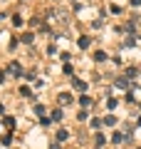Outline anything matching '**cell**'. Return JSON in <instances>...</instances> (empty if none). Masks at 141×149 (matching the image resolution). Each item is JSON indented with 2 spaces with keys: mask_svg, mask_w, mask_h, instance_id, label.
I'll return each mask as SVG.
<instances>
[{
  "mask_svg": "<svg viewBox=\"0 0 141 149\" xmlns=\"http://www.w3.org/2000/svg\"><path fill=\"white\" fill-rule=\"evenodd\" d=\"M12 25L20 27V25H22V17H20V15H12Z\"/></svg>",
  "mask_w": 141,
  "mask_h": 149,
  "instance_id": "21",
  "label": "cell"
},
{
  "mask_svg": "<svg viewBox=\"0 0 141 149\" xmlns=\"http://www.w3.org/2000/svg\"><path fill=\"white\" fill-rule=\"evenodd\" d=\"M3 124H5L8 129H12L15 127V117H3Z\"/></svg>",
  "mask_w": 141,
  "mask_h": 149,
  "instance_id": "11",
  "label": "cell"
},
{
  "mask_svg": "<svg viewBox=\"0 0 141 149\" xmlns=\"http://www.w3.org/2000/svg\"><path fill=\"white\" fill-rule=\"evenodd\" d=\"M136 74H139V70H136V67H129V70H126V80H136Z\"/></svg>",
  "mask_w": 141,
  "mask_h": 149,
  "instance_id": "9",
  "label": "cell"
},
{
  "mask_svg": "<svg viewBox=\"0 0 141 149\" xmlns=\"http://www.w3.org/2000/svg\"><path fill=\"white\" fill-rule=\"evenodd\" d=\"M114 87H119V90H126V87H129V80H126V77H119V80H114Z\"/></svg>",
  "mask_w": 141,
  "mask_h": 149,
  "instance_id": "3",
  "label": "cell"
},
{
  "mask_svg": "<svg viewBox=\"0 0 141 149\" xmlns=\"http://www.w3.org/2000/svg\"><path fill=\"white\" fill-rule=\"evenodd\" d=\"M136 124H139V127H141V117H139V122H136Z\"/></svg>",
  "mask_w": 141,
  "mask_h": 149,
  "instance_id": "30",
  "label": "cell"
},
{
  "mask_svg": "<svg viewBox=\"0 0 141 149\" xmlns=\"http://www.w3.org/2000/svg\"><path fill=\"white\" fill-rule=\"evenodd\" d=\"M35 114H37V117H45L47 112H45V107H42V104H35Z\"/></svg>",
  "mask_w": 141,
  "mask_h": 149,
  "instance_id": "15",
  "label": "cell"
},
{
  "mask_svg": "<svg viewBox=\"0 0 141 149\" xmlns=\"http://www.w3.org/2000/svg\"><path fill=\"white\" fill-rule=\"evenodd\" d=\"M17 95H22V97H32V100H35V95H32V90H30V87H27V85H22Z\"/></svg>",
  "mask_w": 141,
  "mask_h": 149,
  "instance_id": "6",
  "label": "cell"
},
{
  "mask_svg": "<svg viewBox=\"0 0 141 149\" xmlns=\"http://www.w3.org/2000/svg\"><path fill=\"white\" fill-rule=\"evenodd\" d=\"M89 104H92V97H87V95H82V97H79V107H82V109H87Z\"/></svg>",
  "mask_w": 141,
  "mask_h": 149,
  "instance_id": "5",
  "label": "cell"
},
{
  "mask_svg": "<svg viewBox=\"0 0 141 149\" xmlns=\"http://www.w3.org/2000/svg\"><path fill=\"white\" fill-rule=\"evenodd\" d=\"M104 142H106V137H102V134H97V144H99V147H104Z\"/></svg>",
  "mask_w": 141,
  "mask_h": 149,
  "instance_id": "25",
  "label": "cell"
},
{
  "mask_svg": "<svg viewBox=\"0 0 141 149\" xmlns=\"http://www.w3.org/2000/svg\"><path fill=\"white\" fill-rule=\"evenodd\" d=\"M8 72H10L12 77H22V65L17 62V60H12V62L8 65Z\"/></svg>",
  "mask_w": 141,
  "mask_h": 149,
  "instance_id": "1",
  "label": "cell"
},
{
  "mask_svg": "<svg viewBox=\"0 0 141 149\" xmlns=\"http://www.w3.org/2000/svg\"><path fill=\"white\" fill-rule=\"evenodd\" d=\"M102 124H104V122H102V119H99V117H94V119H92V127H94V129H99V127H102Z\"/></svg>",
  "mask_w": 141,
  "mask_h": 149,
  "instance_id": "20",
  "label": "cell"
},
{
  "mask_svg": "<svg viewBox=\"0 0 141 149\" xmlns=\"http://www.w3.org/2000/svg\"><path fill=\"white\" fill-rule=\"evenodd\" d=\"M0 114H5V107H3V104H0Z\"/></svg>",
  "mask_w": 141,
  "mask_h": 149,
  "instance_id": "28",
  "label": "cell"
},
{
  "mask_svg": "<svg viewBox=\"0 0 141 149\" xmlns=\"http://www.w3.org/2000/svg\"><path fill=\"white\" fill-rule=\"evenodd\" d=\"M32 40H35V35H32V32H25V35H22V42H25V45H30Z\"/></svg>",
  "mask_w": 141,
  "mask_h": 149,
  "instance_id": "14",
  "label": "cell"
},
{
  "mask_svg": "<svg viewBox=\"0 0 141 149\" xmlns=\"http://www.w3.org/2000/svg\"><path fill=\"white\" fill-rule=\"evenodd\" d=\"M72 85H74V90H79V92H87V82H84V80H72Z\"/></svg>",
  "mask_w": 141,
  "mask_h": 149,
  "instance_id": "2",
  "label": "cell"
},
{
  "mask_svg": "<svg viewBox=\"0 0 141 149\" xmlns=\"http://www.w3.org/2000/svg\"><path fill=\"white\" fill-rule=\"evenodd\" d=\"M87 117H89V114H87V109H79V114H77V119H79V122H84Z\"/></svg>",
  "mask_w": 141,
  "mask_h": 149,
  "instance_id": "19",
  "label": "cell"
},
{
  "mask_svg": "<svg viewBox=\"0 0 141 149\" xmlns=\"http://www.w3.org/2000/svg\"><path fill=\"white\" fill-rule=\"evenodd\" d=\"M102 122H104V124H109V127H111V124H116V117H114V114H109V117H104Z\"/></svg>",
  "mask_w": 141,
  "mask_h": 149,
  "instance_id": "17",
  "label": "cell"
},
{
  "mask_svg": "<svg viewBox=\"0 0 141 149\" xmlns=\"http://www.w3.org/2000/svg\"><path fill=\"white\" fill-rule=\"evenodd\" d=\"M62 72L67 74V77H72V65H64V67H62Z\"/></svg>",
  "mask_w": 141,
  "mask_h": 149,
  "instance_id": "22",
  "label": "cell"
},
{
  "mask_svg": "<svg viewBox=\"0 0 141 149\" xmlns=\"http://www.w3.org/2000/svg\"><path fill=\"white\" fill-rule=\"evenodd\" d=\"M94 60H97V62H104V60H106V52H104V50H97V52H94Z\"/></svg>",
  "mask_w": 141,
  "mask_h": 149,
  "instance_id": "8",
  "label": "cell"
},
{
  "mask_svg": "<svg viewBox=\"0 0 141 149\" xmlns=\"http://www.w3.org/2000/svg\"><path fill=\"white\" fill-rule=\"evenodd\" d=\"M62 117H64V112H62V109H55V112H52V122H59Z\"/></svg>",
  "mask_w": 141,
  "mask_h": 149,
  "instance_id": "12",
  "label": "cell"
},
{
  "mask_svg": "<svg viewBox=\"0 0 141 149\" xmlns=\"http://www.w3.org/2000/svg\"><path fill=\"white\" fill-rule=\"evenodd\" d=\"M116 104H119V100H116V97H109V100H106V107H109V109H114Z\"/></svg>",
  "mask_w": 141,
  "mask_h": 149,
  "instance_id": "16",
  "label": "cell"
},
{
  "mask_svg": "<svg viewBox=\"0 0 141 149\" xmlns=\"http://www.w3.org/2000/svg\"><path fill=\"white\" fill-rule=\"evenodd\" d=\"M10 142H12V137H10V134H5V137H3V147H8Z\"/></svg>",
  "mask_w": 141,
  "mask_h": 149,
  "instance_id": "24",
  "label": "cell"
},
{
  "mask_svg": "<svg viewBox=\"0 0 141 149\" xmlns=\"http://www.w3.org/2000/svg\"><path fill=\"white\" fill-rule=\"evenodd\" d=\"M5 74H8L5 70H0V82H5Z\"/></svg>",
  "mask_w": 141,
  "mask_h": 149,
  "instance_id": "26",
  "label": "cell"
},
{
  "mask_svg": "<svg viewBox=\"0 0 141 149\" xmlns=\"http://www.w3.org/2000/svg\"><path fill=\"white\" fill-rule=\"evenodd\" d=\"M67 137H69V132H67V129H59V132H57V142H64Z\"/></svg>",
  "mask_w": 141,
  "mask_h": 149,
  "instance_id": "13",
  "label": "cell"
},
{
  "mask_svg": "<svg viewBox=\"0 0 141 149\" xmlns=\"http://www.w3.org/2000/svg\"><path fill=\"white\" fill-rule=\"evenodd\" d=\"M124 139H129V134H114V137H111V142H114V144H121V142H124Z\"/></svg>",
  "mask_w": 141,
  "mask_h": 149,
  "instance_id": "7",
  "label": "cell"
},
{
  "mask_svg": "<svg viewBox=\"0 0 141 149\" xmlns=\"http://www.w3.org/2000/svg\"><path fill=\"white\" fill-rule=\"evenodd\" d=\"M69 102H72V97H69L67 92H62V95H59V104L64 107V104H69Z\"/></svg>",
  "mask_w": 141,
  "mask_h": 149,
  "instance_id": "10",
  "label": "cell"
},
{
  "mask_svg": "<svg viewBox=\"0 0 141 149\" xmlns=\"http://www.w3.org/2000/svg\"><path fill=\"white\" fill-rule=\"evenodd\" d=\"M50 149H59V144H52V147H50Z\"/></svg>",
  "mask_w": 141,
  "mask_h": 149,
  "instance_id": "29",
  "label": "cell"
},
{
  "mask_svg": "<svg viewBox=\"0 0 141 149\" xmlns=\"http://www.w3.org/2000/svg\"><path fill=\"white\" fill-rule=\"evenodd\" d=\"M131 5H134V8H139V5H141V0H131Z\"/></svg>",
  "mask_w": 141,
  "mask_h": 149,
  "instance_id": "27",
  "label": "cell"
},
{
  "mask_svg": "<svg viewBox=\"0 0 141 149\" xmlns=\"http://www.w3.org/2000/svg\"><path fill=\"white\" fill-rule=\"evenodd\" d=\"M134 45H136V37H126L124 40V47H134Z\"/></svg>",
  "mask_w": 141,
  "mask_h": 149,
  "instance_id": "18",
  "label": "cell"
},
{
  "mask_svg": "<svg viewBox=\"0 0 141 149\" xmlns=\"http://www.w3.org/2000/svg\"><path fill=\"white\" fill-rule=\"evenodd\" d=\"M77 45H79V47H82V50H87L89 45H92V40H89V37L84 35V37H79V40H77Z\"/></svg>",
  "mask_w": 141,
  "mask_h": 149,
  "instance_id": "4",
  "label": "cell"
},
{
  "mask_svg": "<svg viewBox=\"0 0 141 149\" xmlns=\"http://www.w3.org/2000/svg\"><path fill=\"white\" fill-rule=\"evenodd\" d=\"M40 122H42V127H47V124L52 122V117H40Z\"/></svg>",
  "mask_w": 141,
  "mask_h": 149,
  "instance_id": "23",
  "label": "cell"
}]
</instances>
